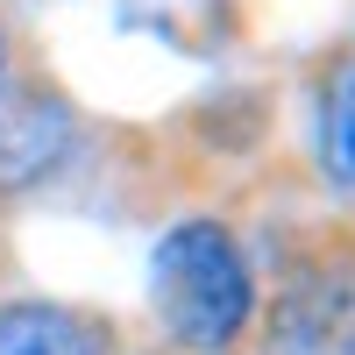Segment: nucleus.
<instances>
[{"label": "nucleus", "mask_w": 355, "mask_h": 355, "mask_svg": "<svg viewBox=\"0 0 355 355\" xmlns=\"http://www.w3.org/2000/svg\"><path fill=\"white\" fill-rule=\"evenodd\" d=\"M157 313L185 355H227L249 320V263L220 220H185L157 249Z\"/></svg>", "instance_id": "nucleus-1"}, {"label": "nucleus", "mask_w": 355, "mask_h": 355, "mask_svg": "<svg viewBox=\"0 0 355 355\" xmlns=\"http://www.w3.org/2000/svg\"><path fill=\"white\" fill-rule=\"evenodd\" d=\"M71 150V114L50 107V100H21V107H0V192H21L50 178Z\"/></svg>", "instance_id": "nucleus-3"}, {"label": "nucleus", "mask_w": 355, "mask_h": 355, "mask_svg": "<svg viewBox=\"0 0 355 355\" xmlns=\"http://www.w3.org/2000/svg\"><path fill=\"white\" fill-rule=\"evenodd\" d=\"M0 355H107V334L71 306H8Z\"/></svg>", "instance_id": "nucleus-4"}, {"label": "nucleus", "mask_w": 355, "mask_h": 355, "mask_svg": "<svg viewBox=\"0 0 355 355\" xmlns=\"http://www.w3.org/2000/svg\"><path fill=\"white\" fill-rule=\"evenodd\" d=\"M320 171L327 185L355 192V64L327 85V107H320Z\"/></svg>", "instance_id": "nucleus-5"}, {"label": "nucleus", "mask_w": 355, "mask_h": 355, "mask_svg": "<svg viewBox=\"0 0 355 355\" xmlns=\"http://www.w3.org/2000/svg\"><path fill=\"white\" fill-rule=\"evenodd\" d=\"M270 355H355V256L291 270L270 313Z\"/></svg>", "instance_id": "nucleus-2"}]
</instances>
